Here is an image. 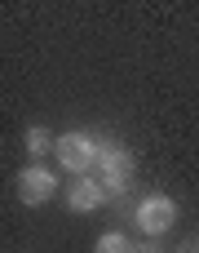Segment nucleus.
<instances>
[{
	"label": "nucleus",
	"instance_id": "20e7f679",
	"mask_svg": "<svg viewBox=\"0 0 199 253\" xmlns=\"http://www.w3.org/2000/svg\"><path fill=\"white\" fill-rule=\"evenodd\" d=\"M53 191H58V178H53V169H44V165H27V169H18V200L22 205H49L53 200Z\"/></svg>",
	"mask_w": 199,
	"mask_h": 253
},
{
	"label": "nucleus",
	"instance_id": "f03ea898",
	"mask_svg": "<svg viewBox=\"0 0 199 253\" xmlns=\"http://www.w3.org/2000/svg\"><path fill=\"white\" fill-rule=\"evenodd\" d=\"M133 222H137V231L142 236H168L173 227H177V200L173 196H164V191H151V196H142L137 200V209H133Z\"/></svg>",
	"mask_w": 199,
	"mask_h": 253
},
{
	"label": "nucleus",
	"instance_id": "7ed1b4c3",
	"mask_svg": "<svg viewBox=\"0 0 199 253\" xmlns=\"http://www.w3.org/2000/svg\"><path fill=\"white\" fill-rule=\"evenodd\" d=\"M98 169H102V187L124 196L133 173H137V156L124 147V142H102V156H98Z\"/></svg>",
	"mask_w": 199,
	"mask_h": 253
},
{
	"label": "nucleus",
	"instance_id": "0eeeda50",
	"mask_svg": "<svg viewBox=\"0 0 199 253\" xmlns=\"http://www.w3.org/2000/svg\"><path fill=\"white\" fill-rule=\"evenodd\" d=\"M93 253H137V245H133L124 231H106V236H98Z\"/></svg>",
	"mask_w": 199,
	"mask_h": 253
},
{
	"label": "nucleus",
	"instance_id": "39448f33",
	"mask_svg": "<svg viewBox=\"0 0 199 253\" xmlns=\"http://www.w3.org/2000/svg\"><path fill=\"white\" fill-rule=\"evenodd\" d=\"M111 200V191L102 187V178H71V187H66V209L71 213H98L102 205Z\"/></svg>",
	"mask_w": 199,
	"mask_h": 253
},
{
	"label": "nucleus",
	"instance_id": "f257e3e1",
	"mask_svg": "<svg viewBox=\"0 0 199 253\" xmlns=\"http://www.w3.org/2000/svg\"><path fill=\"white\" fill-rule=\"evenodd\" d=\"M53 156H58V165H62V169H71L75 178H89V169H98L102 142H98L89 129H71V133H62V138H58Z\"/></svg>",
	"mask_w": 199,
	"mask_h": 253
},
{
	"label": "nucleus",
	"instance_id": "423d86ee",
	"mask_svg": "<svg viewBox=\"0 0 199 253\" xmlns=\"http://www.w3.org/2000/svg\"><path fill=\"white\" fill-rule=\"evenodd\" d=\"M22 142H27V156H31V165H40V156H44L49 147H58V142L49 138V129H44V125H31Z\"/></svg>",
	"mask_w": 199,
	"mask_h": 253
},
{
	"label": "nucleus",
	"instance_id": "1a4fd4ad",
	"mask_svg": "<svg viewBox=\"0 0 199 253\" xmlns=\"http://www.w3.org/2000/svg\"><path fill=\"white\" fill-rule=\"evenodd\" d=\"M137 253H164V249H160V240H146V245H142Z\"/></svg>",
	"mask_w": 199,
	"mask_h": 253
},
{
	"label": "nucleus",
	"instance_id": "6e6552de",
	"mask_svg": "<svg viewBox=\"0 0 199 253\" xmlns=\"http://www.w3.org/2000/svg\"><path fill=\"white\" fill-rule=\"evenodd\" d=\"M177 253H199V231L191 236V240H182V249H177Z\"/></svg>",
	"mask_w": 199,
	"mask_h": 253
}]
</instances>
